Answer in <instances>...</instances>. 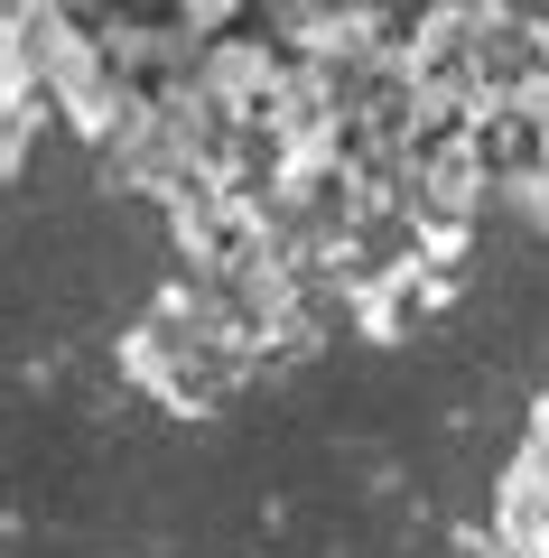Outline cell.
<instances>
[{"instance_id": "cell-1", "label": "cell", "mask_w": 549, "mask_h": 558, "mask_svg": "<svg viewBox=\"0 0 549 558\" xmlns=\"http://www.w3.org/2000/svg\"><path fill=\"white\" fill-rule=\"evenodd\" d=\"M242 0H158V20H177V28H224Z\"/></svg>"}]
</instances>
